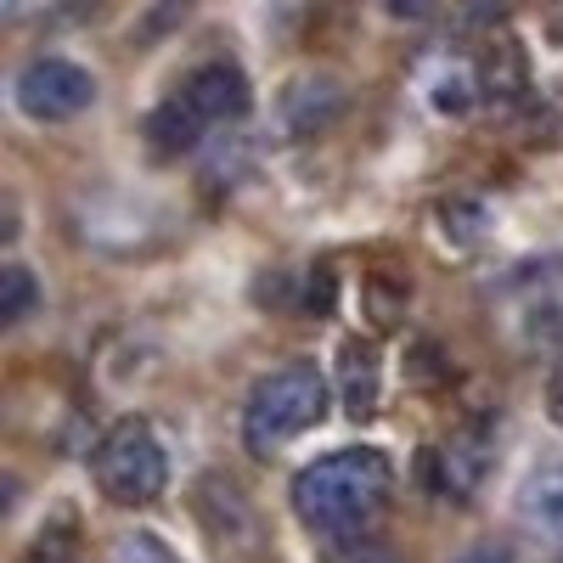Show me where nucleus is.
<instances>
[{
  "mask_svg": "<svg viewBox=\"0 0 563 563\" xmlns=\"http://www.w3.org/2000/svg\"><path fill=\"white\" fill-rule=\"evenodd\" d=\"M389 479H395V467L384 451H372V445L333 451L294 479V512L321 536H350L384 507Z\"/></svg>",
  "mask_w": 563,
  "mask_h": 563,
  "instance_id": "1",
  "label": "nucleus"
},
{
  "mask_svg": "<svg viewBox=\"0 0 563 563\" xmlns=\"http://www.w3.org/2000/svg\"><path fill=\"white\" fill-rule=\"evenodd\" d=\"M321 417H327V378L299 361V366H282L254 384L249 411H243V440L254 456H271L288 440H299L305 429H316Z\"/></svg>",
  "mask_w": 563,
  "mask_h": 563,
  "instance_id": "2",
  "label": "nucleus"
},
{
  "mask_svg": "<svg viewBox=\"0 0 563 563\" xmlns=\"http://www.w3.org/2000/svg\"><path fill=\"white\" fill-rule=\"evenodd\" d=\"M164 479H169V462H164L158 434L141 417L113 422L108 440L97 445V485H102V496L119 501V507H147V501L164 496Z\"/></svg>",
  "mask_w": 563,
  "mask_h": 563,
  "instance_id": "3",
  "label": "nucleus"
},
{
  "mask_svg": "<svg viewBox=\"0 0 563 563\" xmlns=\"http://www.w3.org/2000/svg\"><path fill=\"white\" fill-rule=\"evenodd\" d=\"M18 108L40 124H63V119H79L90 102H97V79H90L79 63L68 57H40L18 74Z\"/></svg>",
  "mask_w": 563,
  "mask_h": 563,
  "instance_id": "4",
  "label": "nucleus"
},
{
  "mask_svg": "<svg viewBox=\"0 0 563 563\" xmlns=\"http://www.w3.org/2000/svg\"><path fill=\"white\" fill-rule=\"evenodd\" d=\"M186 102H192L209 124H225V119H243L254 97H249V79L231 63H209L186 79Z\"/></svg>",
  "mask_w": 563,
  "mask_h": 563,
  "instance_id": "5",
  "label": "nucleus"
},
{
  "mask_svg": "<svg viewBox=\"0 0 563 563\" xmlns=\"http://www.w3.org/2000/svg\"><path fill=\"white\" fill-rule=\"evenodd\" d=\"M333 113H339V85L333 79H299L288 97H282V124H288V135H316Z\"/></svg>",
  "mask_w": 563,
  "mask_h": 563,
  "instance_id": "6",
  "label": "nucleus"
},
{
  "mask_svg": "<svg viewBox=\"0 0 563 563\" xmlns=\"http://www.w3.org/2000/svg\"><path fill=\"white\" fill-rule=\"evenodd\" d=\"M203 124H209V119L180 97V102H164V108L147 119V135H153V147H158V153H192Z\"/></svg>",
  "mask_w": 563,
  "mask_h": 563,
  "instance_id": "7",
  "label": "nucleus"
},
{
  "mask_svg": "<svg viewBox=\"0 0 563 563\" xmlns=\"http://www.w3.org/2000/svg\"><path fill=\"white\" fill-rule=\"evenodd\" d=\"M344 395H350V411L366 417L378 406V350L372 344H344Z\"/></svg>",
  "mask_w": 563,
  "mask_h": 563,
  "instance_id": "8",
  "label": "nucleus"
},
{
  "mask_svg": "<svg viewBox=\"0 0 563 563\" xmlns=\"http://www.w3.org/2000/svg\"><path fill=\"white\" fill-rule=\"evenodd\" d=\"M519 512L530 525H541V530H563V467H547V474H536L525 485Z\"/></svg>",
  "mask_w": 563,
  "mask_h": 563,
  "instance_id": "9",
  "label": "nucleus"
},
{
  "mask_svg": "<svg viewBox=\"0 0 563 563\" xmlns=\"http://www.w3.org/2000/svg\"><path fill=\"white\" fill-rule=\"evenodd\" d=\"M29 310H34V276L23 265H7V271H0V316L23 321Z\"/></svg>",
  "mask_w": 563,
  "mask_h": 563,
  "instance_id": "10",
  "label": "nucleus"
},
{
  "mask_svg": "<svg viewBox=\"0 0 563 563\" xmlns=\"http://www.w3.org/2000/svg\"><path fill=\"white\" fill-rule=\"evenodd\" d=\"M108 563H180L158 536H147V530H135V536H119L113 541V558Z\"/></svg>",
  "mask_w": 563,
  "mask_h": 563,
  "instance_id": "11",
  "label": "nucleus"
},
{
  "mask_svg": "<svg viewBox=\"0 0 563 563\" xmlns=\"http://www.w3.org/2000/svg\"><path fill=\"white\" fill-rule=\"evenodd\" d=\"M547 411H552V422H563V361L552 366V378H547Z\"/></svg>",
  "mask_w": 563,
  "mask_h": 563,
  "instance_id": "12",
  "label": "nucleus"
},
{
  "mask_svg": "<svg viewBox=\"0 0 563 563\" xmlns=\"http://www.w3.org/2000/svg\"><path fill=\"white\" fill-rule=\"evenodd\" d=\"M389 12L395 18H422V12H429V0H389Z\"/></svg>",
  "mask_w": 563,
  "mask_h": 563,
  "instance_id": "13",
  "label": "nucleus"
},
{
  "mask_svg": "<svg viewBox=\"0 0 563 563\" xmlns=\"http://www.w3.org/2000/svg\"><path fill=\"white\" fill-rule=\"evenodd\" d=\"M467 563H507V558H496V552H479V558H467Z\"/></svg>",
  "mask_w": 563,
  "mask_h": 563,
  "instance_id": "14",
  "label": "nucleus"
},
{
  "mask_svg": "<svg viewBox=\"0 0 563 563\" xmlns=\"http://www.w3.org/2000/svg\"><path fill=\"white\" fill-rule=\"evenodd\" d=\"M7 7H12V12H23V7H29V0H7Z\"/></svg>",
  "mask_w": 563,
  "mask_h": 563,
  "instance_id": "15",
  "label": "nucleus"
},
{
  "mask_svg": "<svg viewBox=\"0 0 563 563\" xmlns=\"http://www.w3.org/2000/svg\"><path fill=\"white\" fill-rule=\"evenodd\" d=\"M558 40H563V18H558Z\"/></svg>",
  "mask_w": 563,
  "mask_h": 563,
  "instance_id": "16",
  "label": "nucleus"
}]
</instances>
